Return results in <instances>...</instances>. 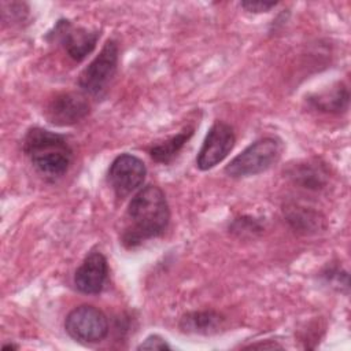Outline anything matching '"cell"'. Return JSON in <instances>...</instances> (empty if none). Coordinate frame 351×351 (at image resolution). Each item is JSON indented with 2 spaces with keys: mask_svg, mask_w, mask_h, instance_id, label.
Returning a JSON list of instances; mask_svg holds the SVG:
<instances>
[{
  "mask_svg": "<svg viewBox=\"0 0 351 351\" xmlns=\"http://www.w3.org/2000/svg\"><path fill=\"white\" fill-rule=\"evenodd\" d=\"M126 217L129 225L122 240L129 248L163 234L170 221V210L163 191L156 185L140 189L130 200Z\"/></svg>",
  "mask_w": 351,
  "mask_h": 351,
  "instance_id": "obj_1",
  "label": "cell"
},
{
  "mask_svg": "<svg viewBox=\"0 0 351 351\" xmlns=\"http://www.w3.org/2000/svg\"><path fill=\"white\" fill-rule=\"evenodd\" d=\"M23 152L43 176L52 178L63 176L73 162V149L66 137L43 128L26 133Z\"/></svg>",
  "mask_w": 351,
  "mask_h": 351,
  "instance_id": "obj_2",
  "label": "cell"
},
{
  "mask_svg": "<svg viewBox=\"0 0 351 351\" xmlns=\"http://www.w3.org/2000/svg\"><path fill=\"white\" fill-rule=\"evenodd\" d=\"M282 149L284 145L280 138L262 137L234 156L225 167V173L233 178L261 174L280 160Z\"/></svg>",
  "mask_w": 351,
  "mask_h": 351,
  "instance_id": "obj_3",
  "label": "cell"
},
{
  "mask_svg": "<svg viewBox=\"0 0 351 351\" xmlns=\"http://www.w3.org/2000/svg\"><path fill=\"white\" fill-rule=\"evenodd\" d=\"M118 67V45L108 40L99 55L81 71L78 77L80 88L90 96H100L108 88Z\"/></svg>",
  "mask_w": 351,
  "mask_h": 351,
  "instance_id": "obj_4",
  "label": "cell"
},
{
  "mask_svg": "<svg viewBox=\"0 0 351 351\" xmlns=\"http://www.w3.org/2000/svg\"><path fill=\"white\" fill-rule=\"evenodd\" d=\"M64 329L75 341L85 344L99 343L108 335V319L97 307L81 304L67 314Z\"/></svg>",
  "mask_w": 351,
  "mask_h": 351,
  "instance_id": "obj_5",
  "label": "cell"
},
{
  "mask_svg": "<svg viewBox=\"0 0 351 351\" xmlns=\"http://www.w3.org/2000/svg\"><path fill=\"white\" fill-rule=\"evenodd\" d=\"M147 176L144 162L132 154L118 155L108 169V184L118 197H125L141 186Z\"/></svg>",
  "mask_w": 351,
  "mask_h": 351,
  "instance_id": "obj_6",
  "label": "cell"
},
{
  "mask_svg": "<svg viewBox=\"0 0 351 351\" xmlns=\"http://www.w3.org/2000/svg\"><path fill=\"white\" fill-rule=\"evenodd\" d=\"M236 136L233 128L222 121L214 122L197 152L196 166L200 170H210L221 163L233 149Z\"/></svg>",
  "mask_w": 351,
  "mask_h": 351,
  "instance_id": "obj_7",
  "label": "cell"
},
{
  "mask_svg": "<svg viewBox=\"0 0 351 351\" xmlns=\"http://www.w3.org/2000/svg\"><path fill=\"white\" fill-rule=\"evenodd\" d=\"M56 40L63 45L67 55L75 60L81 62L86 55H89L99 40V32L88 30L85 27H74L70 21H59L53 29Z\"/></svg>",
  "mask_w": 351,
  "mask_h": 351,
  "instance_id": "obj_8",
  "label": "cell"
},
{
  "mask_svg": "<svg viewBox=\"0 0 351 351\" xmlns=\"http://www.w3.org/2000/svg\"><path fill=\"white\" fill-rule=\"evenodd\" d=\"M89 112L86 99L74 92L56 95L47 106L45 115L48 121L58 126H69L82 121Z\"/></svg>",
  "mask_w": 351,
  "mask_h": 351,
  "instance_id": "obj_9",
  "label": "cell"
},
{
  "mask_svg": "<svg viewBox=\"0 0 351 351\" xmlns=\"http://www.w3.org/2000/svg\"><path fill=\"white\" fill-rule=\"evenodd\" d=\"M108 276V265L106 256L99 251L89 252L75 270L74 285L86 295L100 293Z\"/></svg>",
  "mask_w": 351,
  "mask_h": 351,
  "instance_id": "obj_10",
  "label": "cell"
},
{
  "mask_svg": "<svg viewBox=\"0 0 351 351\" xmlns=\"http://www.w3.org/2000/svg\"><path fill=\"white\" fill-rule=\"evenodd\" d=\"M225 318L217 311H192L185 314L180 321V328L185 333L213 335L219 330Z\"/></svg>",
  "mask_w": 351,
  "mask_h": 351,
  "instance_id": "obj_11",
  "label": "cell"
},
{
  "mask_svg": "<svg viewBox=\"0 0 351 351\" xmlns=\"http://www.w3.org/2000/svg\"><path fill=\"white\" fill-rule=\"evenodd\" d=\"M348 99H350V93L347 86L343 84H337L330 90L310 96L308 103L318 111L339 114L347 110Z\"/></svg>",
  "mask_w": 351,
  "mask_h": 351,
  "instance_id": "obj_12",
  "label": "cell"
},
{
  "mask_svg": "<svg viewBox=\"0 0 351 351\" xmlns=\"http://www.w3.org/2000/svg\"><path fill=\"white\" fill-rule=\"evenodd\" d=\"M284 211H285L287 221L298 232L314 233L324 228V218H321L317 211L308 210L307 207L292 204V206H287Z\"/></svg>",
  "mask_w": 351,
  "mask_h": 351,
  "instance_id": "obj_13",
  "label": "cell"
},
{
  "mask_svg": "<svg viewBox=\"0 0 351 351\" xmlns=\"http://www.w3.org/2000/svg\"><path fill=\"white\" fill-rule=\"evenodd\" d=\"M326 176L324 166L310 162L299 163L289 170V177L295 184L313 191L322 189L326 185Z\"/></svg>",
  "mask_w": 351,
  "mask_h": 351,
  "instance_id": "obj_14",
  "label": "cell"
},
{
  "mask_svg": "<svg viewBox=\"0 0 351 351\" xmlns=\"http://www.w3.org/2000/svg\"><path fill=\"white\" fill-rule=\"evenodd\" d=\"M193 134V128H185L176 136L165 140L163 143H159L156 145H152L149 148L151 158L158 163H169L174 159V156L181 151V148L188 143L191 136Z\"/></svg>",
  "mask_w": 351,
  "mask_h": 351,
  "instance_id": "obj_15",
  "label": "cell"
},
{
  "mask_svg": "<svg viewBox=\"0 0 351 351\" xmlns=\"http://www.w3.org/2000/svg\"><path fill=\"white\" fill-rule=\"evenodd\" d=\"M170 344L160 337L159 335H149L138 347L137 350H170Z\"/></svg>",
  "mask_w": 351,
  "mask_h": 351,
  "instance_id": "obj_16",
  "label": "cell"
},
{
  "mask_svg": "<svg viewBox=\"0 0 351 351\" xmlns=\"http://www.w3.org/2000/svg\"><path fill=\"white\" fill-rule=\"evenodd\" d=\"M274 1H243L241 7L250 12H267L270 8L276 7Z\"/></svg>",
  "mask_w": 351,
  "mask_h": 351,
  "instance_id": "obj_17",
  "label": "cell"
},
{
  "mask_svg": "<svg viewBox=\"0 0 351 351\" xmlns=\"http://www.w3.org/2000/svg\"><path fill=\"white\" fill-rule=\"evenodd\" d=\"M18 347L14 346V344H4L3 346V351H7V350H16Z\"/></svg>",
  "mask_w": 351,
  "mask_h": 351,
  "instance_id": "obj_18",
  "label": "cell"
}]
</instances>
